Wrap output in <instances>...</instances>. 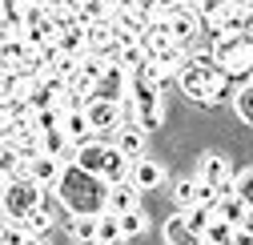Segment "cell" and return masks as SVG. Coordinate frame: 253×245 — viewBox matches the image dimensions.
Wrapping results in <instances>:
<instances>
[{
    "label": "cell",
    "instance_id": "1",
    "mask_svg": "<svg viewBox=\"0 0 253 245\" xmlns=\"http://www.w3.org/2000/svg\"><path fill=\"white\" fill-rule=\"evenodd\" d=\"M52 189H60V205L77 217V213H97V209H105V189H109V185H105L101 177L77 169V165H65Z\"/></svg>",
    "mask_w": 253,
    "mask_h": 245
},
{
    "label": "cell",
    "instance_id": "2",
    "mask_svg": "<svg viewBox=\"0 0 253 245\" xmlns=\"http://www.w3.org/2000/svg\"><path fill=\"white\" fill-rule=\"evenodd\" d=\"M213 65L225 73L229 81L233 77H249V69H253V37L249 33H225V37H217Z\"/></svg>",
    "mask_w": 253,
    "mask_h": 245
},
{
    "label": "cell",
    "instance_id": "3",
    "mask_svg": "<svg viewBox=\"0 0 253 245\" xmlns=\"http://www.w3.org/2000/svg\"><path fill=\"white\" fill-rule=\"evenodd\" d=\"M41 205H44V189L37 185V181H28V177L8 181V185H4V197H0V213L12 217V225H16L20 217H28L33 209H41Z\"/></svg>",
    "mask_w": 253,
    "mask_h": 245
},
{
    "label": "cell",
    "instance_id": "4",
    "mask_svg": "<svg viewBox=\"0 0 253 245\" xmlns=\"http://www.w3.org/2000/svg\"><path fill=\"white\" fill-rule=\"evenodd\" d=\"M92 97L97 101H113V105H125V97H129V77H125L117 65H105V73L97 77V84H92ZM88 97V101H92Z\"/></svg>",
    "mask_w": 253,
    "mask_h": 245
},
{
    "label": "cell",
    "instance_id": "5",
    "mask_svg": "<svg viewBox=\"0 0 253 245\" xmlns=\"http://www.w3.org/2000/svg\"><path fill=\"white\" fill-rule=\"evenodd\" d=\"M197 181H205V185H213L217 193L233 189V165H229V157H221V153H209V157H201Z\"/></svg>",
    "mask_w": 253,
    "mask_h": 245
},
{
    "label": "cell",
    "instance_id": "6",
    "mask_svg": "<svg viewBox=\"0 0 253 245\" xmlns=\"http://www.w3.org/2000/svg\"><path fill=\"white\" fill-rule=\"evenodd\" d=\"M213 73H217V65H197V60H189V65L177 73L181 93H185V97H193V101H205V88H209Z\"/></svg>",
    "mask_w": 253,
    "mask_h": 245
},
{
    "label": "cell",
    "instance_id": "7",
    "mask_svg": "<svg viewBox=\"0 0 253 245\" xmlns=\"http://www.w3.org/2000/svg\"><path fill=\"white\" fill-rule=\"evenodd\" d=\"M137 201H141V189L133 185L129 177L105 189V213H113V217H121V213H133V209H137Z\"/></svg>",
    "mask_w": 253,
    "mask_h": 245
},
{
    "label": "cell",
    "instance_id": "8",
    "mask_svg": "<svg viewBox=\"0 0 253 245\" xmlns=\"http://www.w3.org/2000/svg\"><path fill=\"white\" fill-rule=\"evenodd\" d=\"M60 169H65V165H60L56 157H48V153H37V157H28V161H24V177H28V181H37L41 189H52V185H56Z\"/></svg>",
    "mask_w": 253,
    "mask_h": 245
},
{
    "label": "cell",
    "instance_id": "9",
    "mask_svg": "<svg viewBox=\"0 0 253 245\" xmlns=\"http://www.w3.org/2000/svg\"><path fill=\"white\" fill-rule=\"evenodd\" d=\"M105 157H109V145H101L97 137H92V141L77 145L73 165H77V169H84V173H92V177H101V173H105Z\"/></svg>",
    "mask_w": 253,
    "mask_h": 245
},
{
    "label": "cell",
    "instance_id": "10",
    "mask_svg": "<svg viewBox=\"0 0 253 245\" xmlns=\"http://www.w3.org/2000/svg\"><path fill=\"white\" fill-rule=\"evenodd\" d=\"M197 28H201V20H197V12H189V8H173L169 12V41L173 44H193V37H197Z\"/></svg>",
    "mask_w": 253,
    "mask_h": 245
},
{
    "label": "cell",
    "instance_id": "11",
    "mask_svg": "<svg viewBox=\"0 0 253 245\" xmlns=\"http://www.w3.org/2000/svg\"><path fill=\"white\" fill-rule=\"evenodd\" d=\"M84 117H88L92 133H101V129H117V125H121V105H113V101H97V97H92V101L84 105Z\"/></svg>",
    "mask_w": 253,
    "mask_h": 245
},
{
    "label": "cell",
    "instance_id": "12",
    "mask_svg": "<svg viewBox=\"0 0 253 245\" xmlns=\"http://www.w3.org/2000/svg\"><path fill=\"white\" fill-rule=\"evenodd\" d=\"M113 133H117V137H113V149H117V153H125L129 161H137V157H141V149H145V133L133 125V121H121Z\"/></svg>",
    "mask_w": 253,
    "mask_h": 245
},
{
    "label": "cell",
    "instance_id": "13",
    "mask_svg": "<svg viewBox=\"0 0 253 245\" xmlns=\"http://www.w3.org/2000/svg\"><path fill=\"white\" fill-rule=\"evenodd\" d=\"M213 217H221V221H229L233 229L241 225V217H245V201L233 193V189H225V193H217V201H213Z\"/></svg>",
    "mask_w": 253,
    "mask_h": 245
},
{
    "label": "cell",
    "instance_id": "14",
    "mask_svg": "<svg viewBox=\"0 0 253 245\" xmlns=\"http://www.w3.org/2000/svg\"><path fill=\"white\" fill-rule=\"evenodd\" d=\"M153 65L161 69V77H173V73H181V69L189 65V48H185V44H165L161 52L153 56Z\"/></svg>",
    "mask_w": 253,
    "mask_h": 245
},
{
    "label": "cell",
    "instance_id": "15",
    "mask_svg": "<svg viewBox=\"0 0 253 245\" xmlns=\"http://www.w3.org/2000/svg\"><path fill=\"white\" fill-rule=\"evenodd\" d=\"M81 28H84V52H105L113 44V20H92Z\"/></svg>",
    "mask_w": 253,
    "mask_h": 245
},
{
    "label": "cell",
    "instance_id": "16",
    "mask_svg": "<svg viewBox=\"0 0 253 245\" xmlns=\"http://www.w3.org/2000/svg\"><path fill=\"white\" fill-rule=\"evenodd\" d=\"M129 181L145 193V189H157L165 181V169L161 165H153V161H133V169H129Z\"/></svg>",
    "mask_w": 253,
    "mask_h": 245
},
{
    "label": "cell",
    "instance_id": "17",
    "mask_svg": "<svg viewBox=\"0 0 253 245\" xmlns=\"http://www.w3.org/2000/svg\"><path fill=\"white\" fill-rule=\"evenodd\" d=\"M60 133L69 137V145H84V141H92V137H97L84 113H65V121H60Z\"/></svg>",
    "mask_w": 253,
    "mask_h": 245
},
{
    "label": "cell",
    "instance_id": "18",
    "mask_svg": "<svg viewBox=\"0 0 253 245\" xmlns=\"http://www.w3.org/2000/svg\"><path fill=\"white\" fill-rule=\"evenodd\" d=\"M28 56H33V48L20 37H4V44H0V69H24Z\"/></svg>",
    "mask_w": 253,
    "mask_h": 245
},
{
    "label": "cell",
    "instance_id": "19",
    "mask_svg": "<svg viewBox=\"0 0 253 245\" xmlns=\"http://www.w3.org/2000/svg\"><path fill=\"white\" fill-rule=\"evenodd\" d=\"M52 44H56V52H65V56H81V52H84V28H81V24L60 28V33L52 37Z\"/></svg>",
    "mask_w": 253,
    "mask_h": 245
},
{
    "label": "cell",
    "instance_id": "20",
    "mask_svg": "<svg viewBox=\"0 0 253 245\" xmlns=\"http://www.w3.org/2000/svg\"><path fill=\"white\" fill-rule=\"evenodd\" d=\"M129 169H133V161L109 145V157H105V173H101V181H105V185H117V181L129 177Z\"/></svg>",
    "mask_w": 253,
    "mask_h": 245
},
{
    "label": "cell",
    "instance_id": "21",
    "mask_svg": "<svg viewBox=\"0 0 253 245\" xmlns=\"http://www.w3.org/2000/svg\"><path fill=\"white\" fill-rule=\"evenodd\" d=\"M0 177L4 181H16V177H24V161H20V153H16V145H0Z\"/></svg>",
    "mask_w": 253,
    "mask_h": 245
},
{
    "label": "cell",
    "instance_id": "22",
    "mask_svg": "<svg viewBox=\"0 0 253 245\" xmlns=\"http://www.w3.org/2000/svg\"><path fill=\"white\" fill-rule=\"evenodd\" d=\"M16 225H20V229H24L28 237H44V233L52 229V213H48V209L41 205V209H33V213H28V217H20Z\"/></svg>",
    "mask_w": 253,
    "mask_h": 245
},
{
    "label": "cell",
    "instance_id": "23",
    "mask_svg": "<svg viewBox=\"0 0 253 245\" xmlns=\"http://www.w3.org/2000/svg\"><path fill=\"white\" fill-rule=\"evenodd\" d=\"M233 93H237V88H233V81L217 69V73H213V81H209V88H205V101H209V105H225Z\"/></svg>",
    "mask_w": 253,
    "mask_h": 245
},
{
    "label": "cell",
    "instance_id": "24",
    "mask_svg": "<svg viewBox=\"0 0 253 245\" xmlns=\"http://www.w3.org/2000/svg\"><path fill=\"white\" fill-rule=\"evenodd\" d=\"M133 125H137L141 133L161 129V125H165V105H145V109H133Z\"/></svg>",
    "mask_w": 253,
    "mask_h": 245
},
{
    "label": "cell",
    "instance_id": "25",
    "mask_svg": "<svg viewBox=\"0 0 253 245\" xmlns=\"http://www.w3.org/2000/svg\"><path fill=\"white\" fill-rule=\"evenodd\" d=\"M233 233H237V229H233L229 221L213 217V221L201 229V245H229V241H233Z\"/></svg>",
    "mask_w": 253,
    "mask_h": 245
},
{
    "label": "cell",
    "instance_id": "26",
    "mask_svg": "<svg viewBox=\"0 0 253 245\" xmlns=\"http://www.w3.org/2000/svg\"><path fill=\"white\" fill-rule=\"evenodd\" d=\"M165 241H169V245H201V237L185 225V217H173V221L165 225Z\"/></svg>",
    "mask_w": 253,
    "mask_h": 245
},
{
    "label": "cell",
    "instance_id": "27",
    "mask_svg": "<svg viewBox=\"0 0 253 245\" xmlns=\"http://www.w3.org/2000/svg\"><path fill=\"white\" fill-rule=\"evenodd\" d=\"M60 121H65V109H60V105H48V109H37V113H33V129H37V133H52V129H60Z\"/></svg>",
    "mask_w": 253,
    "mask_h": 245
},
{
    "label": "cell",
    "instance_id": "28",
    "mask_svg": "<svg viewBox=\"0 0 253 245\" xmlns=\"http://www.w3.org/2000/svg\"><path fill=\"white\" fill-rule=\"evenodd\" d=\"M113 65H117V69H121L125 77H137V69L145 65V52H141V44H129V48H121Z\"/></svg>",
    "mask_w": 253,
    "mask_h": 245
},
{
    "label": "cell",
    "instance_id": "29",
    "mask_svg": "<svg viewBox=\"0 0 253 245\" xmlns=\"http://www.w3.org/2000/svg\"><path fill=\"white\" fill-rule=\"evenodd\" d=\"M181 217H185V225H189V229H193V233L201 237V229L213 221V205H189V209L181 213Z\"/></svg>",
    "mask_w": 253,
    "mask_h": 245
},
{
    "label": "cell",
    "instance_id": "30",
    "mask_svg": "<svg viewBox=\"0 0 253 245\" xmlns=\"http://www.w3.org/2000/svg\"><path fill=\"white\" fill-rule=\"evenodd\" d=\"M97 245H113V241H121V225H117V217L113 213H101L97 217V237H92Z\"/></svg>",
    "mask_w": 253,
    "mask_h": 245
},
{
    "label": "cell",
    "instance_id": "31",
    "mask_svg": "<svg viewBox=\"0 0 253 245\" xmlns=\"http://www.w3.org/2000/svg\"><path fill=\"white\" fill-rule=\"evenodd\" d=\"M69 233L77 241H92V237H97V213H77L73 225H69Z\"/></svg>",
    "mask_w": 253,
    "mask_h": 245
},
{
    "label": "cell",
    "instance_id": "32",
    "mask_svg": "<svg viewBox=\"0 0 253 245\" xmlns=\"http://www.w3.org/2000/svg\"><path fill=\"white\" fill-rule=\"evenodd\" d=\"M77 20H81V24H92V20H109V4H105V0H84V4L77 8Z\"/></svg>",
    "mask_w": 253,
    "mask_h": 245
},
{
    "label": "cell",
    "instance_id": "33",
    "mask_svg": "<svg viewBox=\"0 0 253 245\" xmlns=\"http://www.w3.org/2000/svg\"><path fill=\"white\" fill-rule=\"evenodd\" d=\"M233 105H237V117L245 121V125H253V81L233 93Z\"/></svg>",
    "mask_w": 253,
    "mask_h": 245
},
{
    "label": "cell",
    "instance_id": "34",
    "mask_svg": "<svg viewBox=\"0 0 253 245\" xmlns=\"http://www.w3.org/2000/svg\"><path fill=\"white\" fill-rule=\"evenodd\" d=\"M173 197H177V205H181V209L197 205V181H193V177H181L177 185H173Z\"/></svg>",
    "mask_w": 253,
    "mask_h": 245
},
{
    "label": "cell",
    "instance_id": "35",
    "mask_svg": "<svg viewBox=\"0 0 253 245\" xmlns=\"http://www.w3.org/2000/svg\"><path fill=\"white\" fill-rule=\"evenodd\" d=\"M117 225H121V237H137V233H145V213H141V209L121 213V217H117Z\"/></svg>",
    "mask_w": 253,
    "mask_h": 245
},
{
    "label": "cell",
    "instance_id": "36",
    "mask_svg": "<svg viewBox=\"0 0 253 245\" xmlns=\"http://www.w3.org/2000/svg\"><path fill=\"white\" fill-rule=\"evenodd\" d=\"M77 69H81V56H65L60 52L56 60H52V73L65 81V84H73V77H77Z\"/></svg>",
    "mask_w": 253,
    "mask_h": 245
},
{
    "label": "cell",
    "instance_id": "37",
    "mask_svg": "<svg viewBox=\"0 0 253 245\" xmlns=\"http://www.w3.org/2000/svg\"><path fill=\"white\" fill-rule=\"evenodd\" d=\"M233 193L245 201V209H253V169H245V173L233 177Z\"/></svg>",
    "mask_w": 253,
    "mask_h": 245
},
{
    "label": "cell",
    "instance_id": "38",
    "mask_svg": "<svg viewBox=\"0 0 253 245\" xmlns=\"http://www.w3.org/2000/svg\"><path fill=\"white\" fill-rule=\"evenodd\" d=\"M56 105L65 109V113H84V105H88V97H84V93H77V88H65V93L56 97Z\"/></svg>",
    "mask_w": 253,
    "mask_h": 245
},
{
    "label": "cell",
    "instance_id": "39",
    "mask_svg": "<svg viewBox=\"0 0 253 245\" xmlns=\"http://www.w3.org/2000/svg\"><path fill=\"white\" fill-rule=\"evenodd\" d=\"M217 201V189L205 185V181H197V205H213Z\"/></svg>",
    "mask_w": 253,
    "mask_h": 245
},
{
    "label": "cell",
    "instance_id": "40",
    "mask_svg": "<svg viewBox=\"0 0 253 245\" xmlns=\"http://www.w3.org/2000/svg\"><path fill=\"white\" fill-rule=\"evenodd\" d=\"M20 241H24V229L8 221V229H4V241H0V245H20Z\"/></svg>",
    "mask_w": 253,
    "mask_h": 245
},
{
    "label": "cell",
    "instance_id": "41",
    "mask_svg": "<svg viewBox=\"0 0 253 245\" xmlns=\"http://www.w3.org/2000/svg\"><path fill=\"white\" fill-rule=\"evenodd\" d=\"M153 8L161 12V16H169L173 8H181V0H153Z\"/></svg>",
    "mask_w": 253,
    "mask_h": 245
},
{
    "label": "cell",
    "instance_id": "42",
    "mask_svg": "<svg viewBox=\"0 0 253 245\" xmlns=\"http://www.w3.org/2000/svg\"><path fill=\"white\" fill-rule=\"evenodd\" d=\"M237 229H241V233H249V237H253V209H245V217H241V225H237Z\"/></svg>",
    "mask_w": 253,
    "mask_h": 245
},
{
    "label": "cell",
    "instance_id": "43",
    "mask_svg": "<svg viewBox=\"0 0 253 245\" xmlns=\"http://www.w3.org/2000/svg\"><path fill=\"white\" fill-rule=\"evenodd\" d=\"M229 245H253V237H249V233H241V229H237V233H233V241H229Z\"/></svg>",
    "mask_w": 253,
    "mask_h": 245
},
{
    "label": "cell",
    "instance_id": "44",
    "mask_svg": "<svg viewBox=\"0 0 253 245\" xmlns=\"http://www.w3.org/2000/svg\"><path fill=\"white\" fill-rule=\"evenodd\" d=\"M20 245H44V237H28V233H24V241H20Z\"/></svg>",
    "mask_w": 253,
    "mask_h": 245
},
{
    "label": "cell",
    "instance_id": "45",
    "mask_svg": "<svg viewBox=\"0 0 253 245\" xmlns=\"http://www.w3.org/2000/svg\"><path fill=\"white\" fill-rule=\"evenodd\" d=\"M197 4H201V0H181V8H189V12H193Z\"/></svg>",
    "mask_w": 253,
    "mask_h": 245
},
{
    "label": "cell",
    "instance_id": "46",
    "mask_svg": "<svg viewBox=\"0 0 253 245\" xmlns=\"http://www.w3.org/2000/svg\"><path fill=\"white\" fill-rule=\"evenodd\" d=\"M4 229H8V221H4V217H0V241H4Z\"/></svg>",
    "mask_w": 253,
    "mask_h": 245
},
{
    "label": "cell",
    "instance_id": "47",
    "mask_svg": "<svg viewBox=\"0 0 253 245\" xmlns=\"http://www.w3.org/2000/svg\"><path fill=\"white\" fill-rule=\"evenodd\" d=\"M4 185H8V181H4V177H0V197H4Z\"/></svg>",
    "mask_w": 253,
    "mask_h": 245
},
{
    "label": "cell",
    "instance_id": "48",
    "mask_svg": "<svg viewBox=\"0 0 253 245\" xmlns=\"http://www.w3.org/2000/svg\"><path fill=\"white\" fill-rule=\"evenodd\" d=\"M8 4H12V0H0V12H4V8H8Z\"/></svg>",
    "mask_w": 253,
    "mask_h": 245
},
{
    "label": "cell",
    "instance_id": "49",
    "mask_svg": "<svg viewBox=\"0 0 253 245\" xmlns=\"http://www.w3.org/2000/svg\"><path fill=\"white\" fill-rule=\"evenodd\" d=\"M0 44H4V28H0Z\"/></svg>",
    "mask_w": 253,
    "mask_h": 245
},
{
    "label": "cell",
    "instance_id": "50",
    "mask_svg": "<svg viewBox=\"0 0 253 245\" xmlns=\"http://www.w3.org/2000/svg\"><path fill=\"white\" fill-rule=\"evenodd\" d=\"M16 4H33V0H16Z\"/></svg>",
    "mask_w": 253,
    "mask_h": 245
},
{
    "label": "cell",
    "instance_id": "51",
    "mask_svg": "<svg viewBox=\"0 0 253 245\" xmlns=\"http://www.w3.org/2000/svg\"><path fill=\"white\" fill-rule=\"evenodd\" d=\"M0 145H4V133H0Z\"/></svg>",
    "mask_w": 253,
    "mask_h": 245
},
{
    "label": "cell",
    "instance_id": "52",
    "mask_svg": "<svg viewBox=\"0 0 253 245\" xmlns=\"http://www.w3.org/2000/svg\"><path fill=\"white\" fill-rule=\"evenodd\" d=\"M249 77H253V69H249Z\"/></svg>",
    "mask_w": 253,
    "mask_h": 245
},
{
    "label": "cell",
    "instance_id": "53",
    "mask_svg": "<svg viewBox=\"0 0 253 245\" xmlns=\"http://www.w3.org/2000/svg\"><path fill=\"white\" fill-rule=\"evenodd\" d=\"M105 4H109V0H105Z\"/></svg>",
    "mask_w": 253,
    "mask_h": 245
}]
</instances>
